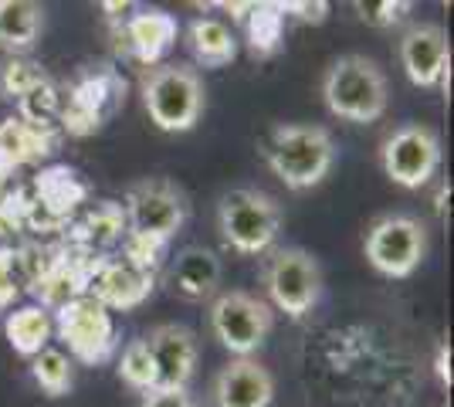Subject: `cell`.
<instances>
[{
  "label": "cell",
  "instance_id": "30",
  "mask_svg": "<svg viewBox=\"0 0 454 407\" xmlns=\"http://www.w3.org/2000/svg\"><path fill=\"white\" fill-rule=\"evenodd\" d=\"M14 275H11V254H0V309L14 299Z\"/></svg>",
  "mask_w": 454,
  "mask_h": 407
},
{
  "label": "cell",
  "instance_id": "14",
  "mask_svg": "<svg viewBox=\"0 0 454 407\" xmlns=\"http://www.w3.org/2000/svg\"><path fill=\"white\" fill-rule=\"evenodd\" d=\"M167 286H170L173 295H180L187 302L214 299L217 286H221V258L210 252V248L190 245L184 252H176V258L170 262Z\"/></svg>",
  "mask_w": 454,
  "mask_h": 407
},
{
  "label": "cell",
  "instance_id": "21",
  "mask_svg": "<svg viewBox=\"0 0 454 407\" xmlns=\"http://www.w3.org/2000/svg\"><path fill=\"white\" fill-rule=\"evenodd\" d=\"M4 330H7L11 347L18 349L20 356H35V353H41V349L48 347L51 319H48V312L38 309V306H27V309L11 312L7 323H4Z\"/></svg>",
  "mask_w": 454,
  "mask_h": 407
},
{
  "label": "cell",
  "instance_id": "7",
  "mask_svg": "<svg viewBox=\"0 0 454 407\" xmlns=\"http://www.w3.org/2000/svg\"><path fill=\"white\" fill-rule=\"evenodd\" d=\"M207 326L214 333V340L238 360V356H254L262 349V343L275 326V312L265 299H258L245 289H231L214 295Z\"/></svg>",
  "mask_w": 454,
  "mask_h": 407
},
{
  "label": "cell",
  "instance_id": "5",
  "mask_svg": "<svg viewBox=\"0 0 454 407\" xmlns=\"http://www.w3.org/2000/svg\"><path fill=\"white\" fill-rule=\"evenodd\" d=\"M217 231L238 254H262L282 231V207L254 187H234L217 204Z\"/></svg>",
  "mask_w": 454,
  "mask_h": 407
},
{
  "label": "cell",
  "instance_id": "22",
  "mask_svg": "<svg viewBox=\"0 0 454 407\" xmlns=\"http://www.w3.org/2000/svg\"><path fill=\"white\" fill-rule=\"evenodd\" d=\"M31 373H35L38 387L44 390V394H51V397L68 394V390H72V384H75L72 360H68L61 349H51V347H44L41 353H35V356H31Z\"/></svg>",
  "mask_w": 454,
  "mask_h": 407
},
{
  "label": "cell",
  "instance_id": "24",
  "mask_svg": "<svg viewBox=\"0 0 454 407\" xmlns=\"http://www.w3.org/2000/svg\"><path fill=\"white\" fill-rule=\"evenodd\" d=\"M38 194L41 204H48L51 211H72L85 197V187L78 184L72 170H48L38 176Z\"/></svg>",
  "mask_w": 454,
  "mask_h": 407
},
{
  "label": "cell",
  "instance_id": "6",
  "mask_svg": "<svg viewBox=\"0 0 454 407\" xmlns=\"http://www.w3.org/2000/svg\"><path fill=\"white\" fill-rule=\"evenodd\" d=\"M363 254L383 278H411L427 258V224L414 214H380L363 234Z\"/></svg>",
  "mask_w": 454,
  "mask_h": 407
},
{
  "label": "cell",
  "instance_id": "15",
  "mask_svg": "<svg viewBox=\"0 0 454 407\" xmlns=\"http://www.w3.org/2000/svg\"><path fill=\"white\" fill-rule=\"evenodd\" d=\"M153 289V275L150 269L136 265V262H106L98 265L92 275V299L102 302L106 309L109 306H139Z\"/></svg>",
  "mask_w": 454,
  "mask_h": 407
},
{
  "label": "cell",
  "instance_id": "28",
  "mask_svg": "<svg viewBox=\"0 0 454 407\" xmlns=\"http://www.w3.org/2000/svg\"><path fill=\"white\" fill-rule=\"evenodd\" d=\"M356 11H360L363 24H370V27H394L407 18L411 4H403V0H360Z\"/></svg>",
  "mask_w": 454,
  "mask_h": 407
},
{
  "label": "cell",
  "instance_id": "10",
  "mask_svg": "<svg viewBox=\"0 0 454 407\" xmlns=\"http://www.w3.org/2000/svg\"><path fill=\"white\" fill-rule=\"evenodd\" d=\"M58 333L82 364H102L115 349L113 316L92 295H75L58 309Z\"/></svg>",
  "mask_w": 454,
  "mask_h": 407
},
{
  "label": "cell",
  "instance_id": "16",
  "mask_svg": "<svg viewBox=\"0 0 454 407\" xmlns=\"http://www.w3.org/2000/svg\"><path fill=\"white\" fill-rule=\"evenodd\" d=\"M119 96H122V85H119L109 72L85 78L75 89L68 109H65V122H68L75 133H92L95 126H102V119L115 109Z\"/></svg>",
  "mask_w": 454,
  "mask_h": 407
},
{
  "label": "cell",
  "instance_id": "1",
  "mask_svg": "<svg viewBox=\"0 0 454 407\" xmlns=\"http://www.w3.org/2000/svg\"><path fill=\"white\" fill-rule=\"evenodd\" d=\"M187 211V194L167 176H146L133 184L126 191V211H122V217L129 221V245H133L129 262L146 269V258L160 252L184 228Z\"/></svg>",
  "mask_w": 454,
  "mask_h": 407
},
{
  "label": "cell",
  "instance_id": "17",
  "mask_svg": "<svg viewBox=\"0 0 454 407\" xmlns=\"http://www.w3.org/2000/svg\"><path fill=\"white\" fill-rule=\"evenodd\" d=\"M55 146V136L48 133V126L27 122L24 116H11L0 122V167H24L44 160Z\"/></svg>",
  "mask_w": 454,
  "mask_h": 407
},
{
  "label": "cell",
  "instance_id": "4",
  "mask_svg": "<svg viewBox=\"0 0 454 407\" xmlns=\"http://www.w3.org/2000/svg\"><path fill=\"white\" fill-rule=\"evenodd\" d=\"M143 106L160 133H190L204 113V78L190 65H153L143 75Z\"/></svg>",
  "mask_w": 454,
  "mask_h": 407
},
{
  "label": "cell",
  "instance_id": "20",
  "mask_svg": "<svg viewBox=\"0 0 454 407\" xmlns=\"http://www.w3.org/2000/svg\"><path fill=\"white\" fill-rule=\"evenodd\" d=\"M44 27V11L31 0H0V48L27 51Z\"/></svg>",
  "mask_w": 454,
  "mask_h": 407
},
{
  "label": "cell",
  "instance_id": "29",
  "mask_svg": "<svg viewBox=\"0 0 454 407\" xmlns=\"http://www.w3.org/2000/svg\"><path fill=\"white\" fill-rule=\"evenodd\" d=\"M143 407H197L187 387H153L143 394Z\"/></svg>",
  "mask_w": 454,
  "mask_h": 407
},
{
  "label": "cell",
  "instance_id": "2",
  "mask_svg": "<svg viewBox=\"0 0 454 407\" xmlns=\"http://www.w3.org/2000/svg\"><path fill=\"white\" fill-rule=\"evenodd\" d=\"M265 153L271 174L288 191H312L329 176L336 163V143L325 126L316 122H278L265 136Z\"/></svg>",
  "mask_w": 454,
  "mask_h": 407
},
{
  "label": "cell",
  "instance_id": "18",
  "mask_svg": "<svg viewBox=\"0 0 454 407\" xmlns=\"http://www.w3.org/2000/svg\"><path fill=\"white\" fill-rule=\"evenodd\" d=\"M126 44L133 48V55L143 65H156L170 51L173 38H176V20L167 11H143L136 18L126 20Z\"/></svg>",
  "mask_w": 454,
  "mask_h": 407
},
{
  "label": "cell",
  "instance_id": "12",
  "mask_svg": "<svg viewBox=\"0 0 454 407\" xmlns=\"http://www.w3.org/2000/svg\"><path fill=\"white\" fill-rule=\"evenodd\" d=\"M143 340L150 347L153 367H156V387H187L197 370V356H200L197 336L180 323H163Z\"/></svg>",
  "mask_w": 454,
  "mask_h": 407
},
{
  "label": "cell",
  "instance_id": "25",
  "mask_svg": "<svg viewBox=\"0 0 454 407\" xmlns=\"http://www.w3.org/2000/svg\"><path fill=\"white\" fill-rule=\"evenodd\" d=\"M119 377H122L133 390H139V394H150V390L156 387V367H153L150 347H146V340H143V336L133 340L129 347L122 349Z\"/></svg>",
  "mask_w": 454,
  "mask_h": 407
},
{
  "label": "cell",
  "instance_id": "23",
  "mask_svg": "<svg viewBox=\"0 0 454 407\" xmlns=\"http://www.w3.org/2000/svg\"><path fill=\"white\" fill-rule=\"evenodd\" d=\"M247 11H251V18H247L251 51L254 55H271L278 48V38H282L285 14H278V7H268V4H251Z\"/></svg>",
  "mask_w": 454,
  "mask_h": 407
},
{
  "label": "cell",
  "instance_id": "3",
  "mask_svg": "<svg viewBox=\"0 0 454 407\" xmlns=\"http://www.w3.org/2000/svg\"><path fill=\"white\" fill-rule=\"evenodd\" d=\"M322 102L336 119L346 122H377L387 113L390 85L373 59L342 55L322 75Z\"/></svg>",
  "mask_w": 454,
  "mask_h": 407
},
{
  "label": "cell",
  "instance_id": "8",
  "mask_svg": "<svg viewBox=\"0 0 454 407\" xmlns=\"http://www.w3.org/2000/svg\"><path fill=\"white\" fill-rule=\"evenodd\" d=\"M380 167L403 191H420L441 167V136L424 122H400L380 143Z\"/></svg>",
  "mask_w": 454,
  "mask_h": 407
},
{
  "label": "cell",
  "instance_id": "19",
  "mask_svg": "<svg viewBox=\"0 0 454 407\" xmlns=\"http://www.w3.org/2000/svg\"><path fill=\"white\" fill-rule=\"evenodd\" d=\"M190 51L204 68H224L238 59V38L231 35L224 20L217 18H197L190 24Z\"/></svg>",
  "mask_w": 454,
  "mask_h": 407
},
{
  "label": "cell",
  "instance_id": "9",
  "mask_svg": "<svg viewBox=\"0 0 454 407\" xmlns=\"http://www.w3.org/2000/svg\"><path fill=\"white\" fill-rule=\"evenodd\" d=\"M265 289L271 299L268 306L292 319L309 316L322 295V269L316 254L305 248H275L265 262Z\"/></svg>",
  "mask_w": 454,
  "mask_h": 407
},
{
  "label": "cell",
  "instance_id": "13",
  "mask_svg": "<svg viewBox=\"0 0 454 407\" xmlns=\"http://www.w3.org/2000/svg\"><path fill=\"white\" fill-rule=\"evenodd\" d=\"M210 397L217 407H271L275 377L254 356H238L214 377Z\"/></svg>",
  "mask_w": 454,
  "mask_h": 407
},
{
  "label": "cell",
  "instance_id": "26",
  "mask_svg": "<svg viewBox=\"0 0 454 407\" xmlns=\"http://www.w3.org/2000/svg\"><path fill=\"white\" fill-rule=\"evenodd\" d=\"M48 78L35 61H4L0 65V92L7 98H24L27 92H35L38 85H44Z\"/></svg>",
  "mask_w": 454,
  "mask_h": 407
},
{
  "label": "cell",
  "instance_id": "27",
  "mask_svg": "<svg viewBox=\"0 0 454 407\" xmlns=\"http://www.w3.org/2000/svg\"><path fill=\"white\" fill-rule=\"evenodd\" d=\"M122 211L115 207V204H98L95 207V214H89V221L82 224L85 228V238L89 241H95V245H109V241H115L119 238V231H122Z\"/></svg>",
  "mask_w": 454,
  "mask_h": 407
},
{
  "label": "cell",
  "instance_id": "11",
  "mask_svg": "<svg viewBox=\"0 0 454 407\" xmlns=\"http://www.w3.org/2000/svg\"><path fill=\"white\" fill-rule=\"evenodd\" d=\"M397 59L403 75L417 89H434L448 82L451 68V41L441 24H411L397 41Z\"/></svg>",
  "mask_w": 454,
  "mask_h": 407
}]
</instances>
